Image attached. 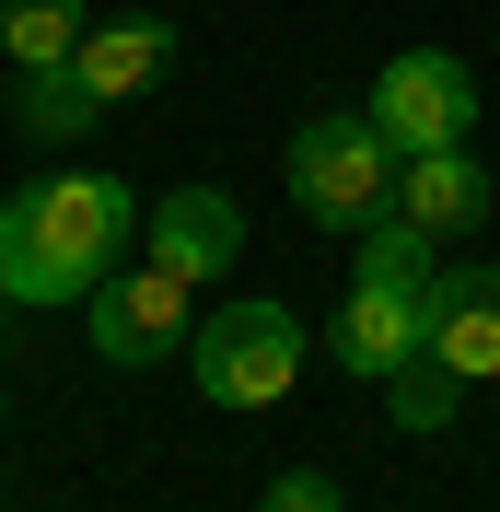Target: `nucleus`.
Wrapping results in <instances>:
<instances>
[{
  "mask_svg": "<svg viewBox=\"0 0 500 512\" xmlns=\"http://www.w3.org/2000/svg\"><path fill=\"white\" fill-rule=\"evenodd\" d=\"M384 408H396V431H454V408H466V373L442 350H419L407 373H384Z\"/></svg>",
  "mask_w": 500,
  "mask_h": 512,
  "instance_id": "nucleus-13",
  "label": "nucleus"
},
{
  "mask_svg": "<svg viewBox=\"0 0 500 512\" xmlns=\"http://www.w3.org/2000/svg\"><path fill=\"white\" fill-rule=\"evenodd\" d=\"M256 512H349V501H338V478L291 466V478H268V489H256Z\"/></svg>",
  "mask_w": 500,
  "mask_h": 512,
  "instance_id": "nucleus-15",
  "label": "nucleus"
},
{
  "mask_svg": "<svg viewBox=\"0 0 500 512\" xmlns=\"http://www.w3.org/2000/svg\"><path fill=\"white\" fill-rule=\"evenodd\" d=\"M489 198L500 187H489V163H477V140H454V152H407V175H396V210L431 233V245H442V233H477Z\"/></svg>",
  "mask_w": 500,
  "mask_h": 512,
  "instance_id": "nucleus-8",
  "label": "nucleus"
},
{
  "mask_svg": "<svg viewBox=\"0 0 500 512\" xmlns=\"http://www.w3.org/2000/svg\"><path fill=\"white\" fill-rule=\"evenodd\" d=\"M140 198L117 175H47L0 210V303H94L128 256Z\"/></svg>",
  "mask_w": 500,
  "mask_h": 512,
  "instance_id": "nucleus-1",
  "label": "nucleus"
},
{
  "mask_svg": "<svg viewBox=\"0 0 500 512\" xmlns=\"http://www.w3.org/2000/svg\"><path fill=\"white\" fill-rule=\"evenodd\" d=\"M361 280H373V291H431L442 280V268H431V233L407 222V210H384V222L361 233Z\"/></svg>",
  "mask_w": 500,
  "mask_h": 512,
  "instance_id": "nucleus-14",
  "label": "nucleus"
},
{
  "mask_svg": "<svg viewBox=\"0 0 500 512\" xmlns=\"http://www.w3.org/2000/svg\"><path fill=\"white\" fill-rule=\"evenodd\" d=\"M82 82H94V105H140L163 82V70H175V24H163V12H117V24H94L82 35Z\"/></svg>",
  "mask_w": 500,
  "mask_h": 512,
  "instance_id": "nucleus-9",
  "label": "nucleus"
},
{
  "mask_svg": "<svg viewBox=\"0 0 500 512\" xmlns=\"http://www.w3.org/2000/svg\"><path fill=\"white\" fill-rule=\"evenodd\" d=\"M431 350V291H373V280H349V303L326 315V361L361 384L407 373V361Z\"/></svg>",
  "mask_w": 500,
  "mask_h": 512,
  "instance_id": "nucleus-6",
  "label": "nucleus"
},
{
  "mask_svg": "<svg viewBox=\"0 0 500 512\" xmlns=\"http://www.w3.org/2000/svg\"><path fill=\"white\" fill-rule=\"evenodd\" d=\"M140 245H152V268H175V280L210 291L233 256H245V210L221 187H163L152 210H140Z\"/></svg>",
  "mask_w": 500,
  "mask_h": 512,
  "instance_id": "nucleus-7",
  "label": "nucleus"
},
{
  "mask_svg": "<svg viewBox=\"0 0 500 512\" xmlns=\"http://www.w3.org/2000/svg\"><path fill=\"white\" fill-rule=\"evenodd\" d=\"M187 361H198V396H221V408H280L303 373V315L291 303H210Z\"/></svg>",
  "mask_w": 500,
  "mask_h": 512,
  "instance_id": "nucleus-3",
  "label": "nucleus"
},
{
  "mask_svg": "<svg viewBox=\"0 0 500 512\" xmlns=\"http://www.w3.org/2000/svg\"><path fill=\"white\" fill-rule=\"evenodd\" d=\"M431 350L466 384L500 373V268H442L431 280Z\"/></svg>",
  "mask_w": 500,
  "mask_h": 512,
  "instance_id": "nucleus-10",
  "label": "nucleus"
},
{
  "mask_svg": "<svg viewBox=\"0 0 500 512\" xmlns=\"http://www.w3.org/2000/svg\"><path fill=\"white\" fill-rule=\"evenodd\" d=\"M361 105L384 117L396 152H454V140H477V70L454 59V47H396Z\"/></svg>",
  "mask_w": 500,
  "mask_h": 512,
  "instance_id": "nucleus-4",
  "label": "nucleus"
},
{
  "mask_svg": "<svg viewBox=\"0 0 500 512\" xmlns=\"http://www.w3.org/2000/svg\"><path fill=\"white\" fill-rule=\"evenodd\" d=\"M291 210L303 222H326V233H373L384 210H396V175H407V152L384 140V117L373 105H338V117H303L291 128Z\"/></svg>",
  "mask_w": 500,
  "mask_h": 512,
  "instance_id": "nucleus-2",
  "label": "nucleus"
},
{
  "mask_svg": "<svg viewBox=\"0 0 500 512\" xmlns=\"http://www.w3.org/2000/svg\"><path fill=\"white\" fill-rule=\"evenodd\" d=\"M94 117H105V105H94V82H82V70H12V128H24V140L70 152Z\"/></svg>",
  "mask_w": 500,
  "mask_h": 512,
  "instance_id": "nucleus-11",
  "label": "nucleus"
},
{
  "mask_svg": "<svg viewBox=\"0 0 500 512\" xmlns=\"http://www.w3.org/2000/svg\"><path fill=\"white\" fill-rule=\"evenodd\" d=\"M187 291H198V280H175V268H152V256H140L128 280H105L94 303H82V315H94V350L128 361V373H140V361H163V350H187V338H198V303H187Z\"/></svg>",
  "mask_w": 500,
  "mask_h": 512,
  "instance_id": "nucleus-5",
  "label": "nucleus"
},
{
  "mask_svg": "<svg viewBox=\"0 0 500 512\" xmlns=\"http://www.w3.org/2000/svg\"><path fill=\"white\" fill-rule=\"evenodd\" d=\"M82 35H94L82 0H0V47H12V70H70Z\"/></svg>",
  "mask_w": 500,
  "mask_h": 512,
  "instance_id": "nucleus-12",
  "label": "nucleus"
}]
</instances>
